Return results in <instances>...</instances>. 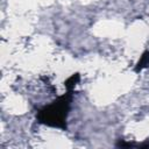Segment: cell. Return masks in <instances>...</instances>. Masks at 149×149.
I'll return each instance as SVG.
<instances>
[{
  "label": "cell",
  "instance_id": "obj_1",
  "mask_svg": "<svg viewBox=\"0 0 149 149\" xmlns=\"http://www.w3.org/2000/svg\"><path fill=\"white\" fill-rule=\"evenodd\" d=\"M70 101H71V92H68V94L61 97L57 100V102L55 101L54 104L45 106L43 109L40 111L37 115L40 122L55 127H64L63 123L64 120L66 119Z\"/></svg>",
  "mask_w": 149,
  "mask_h": 149
}]
</instances>
